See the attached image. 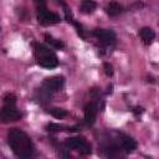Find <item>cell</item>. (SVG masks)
Returning a JSON list of instances; mask_svg holds the SVG:
<instances>
[{
	"mask_svg": "<svg viewBox=\"0 0 159 159\" xmlns=\"http://www.w3.org/2000/svg\"><path fill=\"white\" fill-rule=\"evenodd\" d=\"M7 143L15 155L20 158H30L34 155V145L27 134L17 128H14L7 134Z\"/></svg>",
	"mask_w": 159,
	"mask_h": 159,
	"instance_id": "6da1fadb",
	"label": "cell"
},
{
	"mask_svg": "<svg viewBox=\"0 0 159 159\" xmlns=\"http://www.w3.org/2000/svg\"><path fill=\"white\" fill-rule=\"evenodd\" d=\"M32 46H34V55H35V58H36L37 63H39L41 67L48 68V70L57 67L58 60H57L56 55H55L50 48H47L45 45L37 43V42H34Z\"/></svg>",
	"mask_w": 159,
	"mask_h": 159,
	"instance_id": "7a4b0ae2",
	"label": "cell"
},
{
	"mask_svg": "<svg viewBox=\"0 0 159 159\" xmlns=\"http://www.w3.org/2000/svg\"><path fill=\"white\" fill-rule=\"evenodd\" d=\"M65 144L68 149H75L83 155H87L91 153V144L87 143L84 138H68L66 139Z\"/></svg>",
	"mask_w": 159,
	"mask_h": 159,
	"instance_id": "3957f363",
	"label": "cell"
},
{
	"mask_svg": "<svg viewBox=\"0 0 159 159\" xmlns=\"http://www.w3.org/2000/svg\"><path fill=\"white\" fill-rule=\"evenodd\" d=\"M37 21L41 25H52V24H57L60 22V16L55 12H51L46 9V6L43 7H37Z\"/></svg>",
	"mask_w": 159,
	"mask_h": 159,
	"instance_id": "277c9868",
	"label": "cell"
},
{
	"mask_svg": "<svg viewBox=\"0 0 159 159\" xmlns=\"http://www.w3.org/2000/svg\"><path fill=\"white\" fill-rule=\"evenodd\" d=\"M21 117H22V113L17 111L15 106L4 104V107L0 109V120L2 122H15L21 119Z\"/></svg>",
	"mask_w": 159,
	"mask_h": 159,
	"instance_id": "5b68a950",
	"label": "cell"
},
{
	"mask_svg": "<svg viewBox=\"0 0 159 159\" xmlns=\"http://www.w3.org/2000/svg\"><path fill=\"white\" fill-rule=\"evenodd\" d=\"M65 84V78L62 76H53V77H48L42 82V87L45 91L53 93L60 91Z\"/></svg>",
	"mask_w": 159,
	"mask_h": 159,
	"instance_id": "8992f818",
	"label": "cell"
},
{
	"mask_svg": "<svg viewBox=\"0 0 159 159\" xmlns=\"http://www.w3.org/2000/svg\"><path fill=\"white\" fill-rule=\"evenodd\" d=\"M93 35L106 46H109L116 42V34L112 30H103V29H96L93 31Z\"/></svg>",
	"mask_w": 159,
	"mask_h": 159,
	"instance_id": "52a82bcc",
	"label": "cell"
},
{
	"mask_svg": "<svg viewBox=\"0 0 159 159\" xmlns=\"http://www.w3.org/2000/svg\"><path fill=\"white\" fill-rule=\"evenodd\" d=\"M97 111H98V107L94 102H89L86 104V107H84V123L87 125H92L94 123Z\"/></svg>",
	"mask_w": 159,
	"mask_h": 159,
	"instance_id": "ba28073f",
	"label": "cell"
},
{
	"mask_svg": "<svg viewBox=\"0 0 159 159\" xmlns=\"http://www.w3.org/2000/svg\"><path fill=\"white\" fill-rule=\"evenodd\" d=\"M120 148L125 152V153H132L137 149V143L134 139H132L130 137L123 135L120 138Z\"/></svg>",
	"mask_w": 159,
	"mask_h": 159,
	"instance_id": "9c48e42d",
	"label": "cell"
},
{
	"mask_svg": "<svg viewBox=\"0 0 159 159\" xmlns=\"http://www.w3.org/2000/svg\"><path fill=\"white\" fill-rule=\"evenodd\" d=\"M139 35H140V37H142V40L145 45H150L153 42L154 37H155V32L150 27H143L139 31Z\"/></svg>",
	"mask_w": 159,
	"mask_h": 159,
	"instance_id": "30bf717a",
	"label": "cell"
},
{
	"mask_svg": "<svg viewBox=\"0 0 159 159\" xmlns=\"http://www.w3.org/2000/svg\"><path fill=\"white\" fill-rule=\"evenodd\" d=\"M122 11H123L122 5L118 4V2H116V1L109 2L108 6L106 7V12H107L109 16H117V15H119Z\"/></svg>",
	"mask_w": 159,
	"mask_h": 159,
	"instance_id": "8fae6325",
	"label": "cell"
},
{
	"mask_svg": "<svg viewBox=\"0 0 159 159\" xmlns=\"http://www.w3.org/2000/svg\"><path fill=\"white\" fill-rule=\"evenodd\" d=\"M96 6H97V4H96L94 0H83L81 2L80 10L83 14H91V12H93L96 10Z\"/></svg>",
	"mask_w": 159,
	"mask_h": 159,
	"instance_id": "7c38bea8",
	"label": "cell"
},
{
	"mask_svg": "<svg viewBox=\"0 0 159 159\" xmlns=\"http://www.w3.org/2000/svg\"><path fill=\"white\" fill-rule=\"evenodd\" d=\"M45 40H46L47 43H50L52 47H55V48H57V50H62V48L65 47V43H63L61 40L55 39L53 36H51V35H48V34H45Z\"/></svg>",
	"mask_w": 159,
	"mask_h": 159,
	"instance_id": "4fadbf2b",
	"label": "cell"
},
{
	"mask_svg": "<svg viewBox=\"0 0 159 159\" xmlns=\"http://www.w3.org/2000/svg\"><path fill=\"white\" fill-rule=\"evenodd\" d=\"M47 112H48L51 116H53L55 118H63V117L67 116V112H66L65 109H62V108H51V109H48Z\"/></svg>",
	"mask_w": 159,
	"mask_h": 159,
	"instance_id": "5bb4252c",
	"label": "cell"
},
{
	"mask_svg": "<svg viewBox=\"0 0 159 159\" xmlns=\"http://www.w3.org/2000/svg\"><path fill=\"white\" fill-rule=\"evenodd\" d=\"M2 99H4V104L6 106H15L16 103V96L14 93H6Z\"/></svg>",
	"mask_w": 159,
	"mask_h": 159,
	"instance_id": "9a60e30c",
	"label": "cell"
},
{
	"mask_svg": "<svg viewBox=\"0 0 159 159\" xmlns=\"http://www.w3.org/2000/svg\"><path fill=\"white\" fill-rule=\"evenodd\" d=\"M62 128H63V127H62L61 124H57V123H48L45 129H46L47 132H50V133H57V132H61Z\"/></svg>",
	"mask_w": 159,
	"mask_h": 159,
	"instance_id": "2e32d148",
	"label": "cell"
},
{
	"mask_svg": "<svg viewBox=\"0 0 159 159\" xmlns=\"http://www.w3.org/2000/svg\"><path fill=\"white\" fill-rule=\"evenodd\" d=\"M63 11H65V19H66V21L70 22V24H73L76 20H75V17H73V15H72L71 9H68V7L65 5V6H63Z\"/></svg>",
	"mask_w": 159,
	"mask_h": 159,
	"instance_id": "e0dca14e",
	"label": "cell"
},
{
	"mask_svg": "<svg viewBox=\"0 0 159 159\" xmlns=\"http://www.w3.org/2000/svg\"><path fill=\"white\" fill-rule=\"evenodd\" d=\"M103 68H104V73L107 75V76H113V66L111 65V63H108V62H104L103 63Z\"/></svg>",
	"mask_w": 159,
	"mask_h": 159,
	"instance_id": "ac0fdd59",
	"label": "cell"
},
{
	"mask_svg": "<svg viewBox=\"0 0 159 159\" xmlns=\"http://www.w3.org/2000/svg\"><path fill=\"white\" fill-rule=\"evenodd\" d=\"M72 25L76 27V30H77V34H78V35L82 37V39H86V36H84V31H83V27H82V25H81V24H78L77 21H75Z\"/></svg>",
	"mask_w": 159,
	"mask_h": 159,
	"instance_id": "d6986e66",
	"label": "cell"
},
{
	"mask_svg": "<svg viewBox=\"0 0 159 159\" xmlns=\"http://www.w3.org/2000/svg\"><path fill=\"white\" fill-rule=\"evenodd\" d=\"M133 112H134V114H135V116H140V114L144 112V109H143L142 107H135V108L133 109Z\"/></svg>",
	"mask_w": 159,
	"mask_h": 159,
	"instance_id": "ffe728a7",
	"label": "cell"
},
{
	"mask_svg": "<svg viewBox=\"0 0 159 159\" xmlns=\"http://www.w3.org/2000/svg\"><path fill=\"white\" fill-rule=\"evenodd\" d=\"M35 2H36V5H37V7H43V6H46V0H35Z\"/></svg>",
	"mask_w": 159,
	"mask_h": 159,
	"instance_id": "44dd1931",
	"label": "cell"
},
{
	"mask_svg": "<svg viewBox=\"0 0 159 159\" xmlns=\"http://www.w3.org/2000/svg\"><path fill=\"white\" fill-rule=\"evenodd\" d=\"M68 130L70 132H78V130H81V127L80 125H77V127H70Z\"/></svg>",
	"mask_w": 159,
	"mask_h": 159,
	"instance_id": "7402d4cb",
	"label": "cell"
},
{
	"mask_svg": "<svg viewBox=\"0 0 159 159\" xmlns=\"http://www.w3.org/2000/svg\"><path fill=\"white\" fill-rule=\"evenodd\" d=\"M112 88H113V86H108V91H107V93H112Z\"/></svg>",
	"mask_w": 159,
	"mask_h": 159,
	"instance_id": "603a6c76",
	"label": "cell"
}]
</instances>
